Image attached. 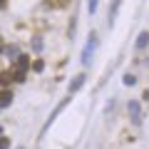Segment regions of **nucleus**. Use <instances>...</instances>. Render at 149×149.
Masks as SVG:
<instances>
[{"mask_svg":"<svg viewBox=\"0 0 149 149\" xmlns=\"http://www.w3.org/2000/svg\"><path fill=\"white\" fill-rule=\"evenodd\" d=\"M3 52H5V55H8V57H10V60H15L17 55H20V52H17V45H8V47L3 50Z\"/></svg>","mask_w":149,"mask_h":149,"instance_id":"obj_9","label":"nucleus"},{"mask_svg":"<svg viewBox=\"0 0 149 149\" xmlns=\"http://www.w3.org/2000/svg\"><path fill=\"white\" fill-rule=\"evenodd\" d=\"M10 82H15V80H13V70H5V72H0V85L8 87Z\"/></svg>","mask_w":149,"mask_h":149,"instance_id":"obj_6","label":"nucleus"},{"mask_svg":"<svg viewBox=\"0 0 149 149\" xmlns=\"http://www.w3.org/2000/svg\"><path fill=\"white\" fill-rule=\"evenodd\" d=\"M0 8H5V0H0Z\"/></svg>","mask_w":149,"mask_h":149,"instance_id":"obj_15","label":"nucleus"},{"mask_svg":"<svg viewBox=\"0 0 149 149\" xmlns=\"http://www.w3.org/2000/svg\"><path fill=\"white\" fill-rule=\"evenodd\" d=\"M87 10H90V13L97 10V0H87Z\"/></svg>","mask_w":149,"mask_h":149,"instance_id":"obj_13","label":"nucleus"},{"mask_svg":"<svg viewBox=\"0 0 149 149\" xmlns=\"http://www.w3.org/2000/svg\"><path fill=\"white\" fill-rule=\"evenodd\" d=\"M95 47H97V32H90V42H87L85 52H82V65H90V60H92V52H95Z\"/></svg>","mask_w":149,"mask_h":149,"instance_id":"obj_2","label":"nucleus"},{"mask_svg":"<svg viewBox=\"0 0 149 149\" xmlns=\"http://www.w3.org/2000/svg\"><path fill=\"white\" fill-rule=\"evenodd\" d=\"M0 149H10V139L0 134Z\"/></svg>","mask_w":149,"mask_h":149,"instance_id":"obj_12","label":"nucleus"},{"mask_svg":"<svg viewBox=\"0 0 149 149\" xmlns=\"http://www.w3.org/2000/svg\"><path fill=\"white\" fill-rule=\"evenodd\" d=\"M119 3H122V0H112V10H109V25H112V22H114V17H117Z\"/></svg>","mask_w":149,"mask_h":149,"instance_id":"obj_8","label":"nucleus"},{"mask_svg":"<svg viewBox=\"0 0 149 149\" xmlns=\"http://www.w3.org/2000/svg\"><path fill=\"white\" fill-rule=\"evenodd\" d=\"M149 45V32H139V37H137V47L142 50V47H147Z\"/></svg>","mask_w":149,"mask_h":149,"instance_id":"obj_7","label":"nucleus"},{"mask_svg":"<svg viewBox=\"0 0 149 149\" xmlns=\"http://www.w3.org/2000/svg\"><path fill=\"white\" fill-rule=\"evenodd\" d=\"M3 50H5V47H3V40H0V52H3Z\"/></svg>","mask_w":149,"mask_h":149,"instance_id":"obj_16","label":"nucleus"},{"mask_svg":"<svg viewBox=\"0 0 149 149\" xmlns=\"http://www.w3.org/2000/svg\"><path fill=\"white\" fill-rule=\"evenodd\" d=\"M85 80H87V74H85V72H80V74H77V77H74L72 82H70V90H67V95H74V92H77L82 85H85Z\"/></svg>","mask_w":149,"mask_h":149,"instance_id":"obj_3","label":"nucleus"},{"mask_svg":"<svg viewBox=\"0 0 149 149\" xmlns=\"http://www.w3.org/2000/svg\"><path fill=\"white\" fill-rule=\"evenodd\" d=\"M142 100H147V102H149V90H147V92L142 95Z\"/></svg>","mask_w":149,"mask_h":149,"instance_id":"obj_14","label":"nucleus"},{"mask_svg":"<svg viewBox=\"0 0 149 149\" xmlns=\"http://www.w3.org/2000/svg\"><path fill=\"white\" fill-rule=\"evenodd\" d=\"M32 70H35V72H42V70H45V62H42V60H35V62H32Z\"/></svg>","mask_w":149,"mask_h":149,"instance_id":"obj_11","label":"nucleus"},{"mask_svg":"<svg viewBox=\"0 0 149 149\" xmlns=\"http://www.w3.org/2000/svg\"><path fill=\"white\" fill-rule=\"evenodd\" d=\"M17 149H22V147H17Z\"/></svg>","mask_w":149,"mask_h":149,"instance_id":"obj_17","label":"nucleus"},{"mask_svg":"<svg viewBox=\"0 0 149 149\" xmlns=\"http://www.w3.org/2000/svg\"><path fill=\"white\" fill-rule=\"evenodd\" d=\"M122 82H124V85H127V87H132L134 82H137V77H134V74H129V72H127V74H124V80H122Z\"/></svg>","mask_w":149,"mask_h":149,"instance_id":"obj_10","label":"nucleus"},{"mask_svg":"<svg viewBox=\"0 0 149 149\" xmlns=\"http://www.w3.org/2000/svg\"><path fill=\"white\" fill-rule=\"evenodd\" d=\"M10 104H13V92L0 90V107H10Z\"/></svg>","mask_w":149,"mask_h":149,"instance_id":"obj_5","label":"nucleus"},{"mask_svg":"<svg viewBox=\"0 0 149 149\" xmlns=\"http://www.w3.org/2000/svg\"><path fill=\"white\" fill-rule=\"evenodd\" d=\"M127 112H129V119H132V124H142V107H139V102L137 100H129V104H127Z\"/></svg>","mask_w":149,"mask_h":149,"instance_id":"obj_1","label":"nucleus"},{"mask_svg":"<svg viewBox=\"0 0 149 149\" xmlns=\"http://www.w3.org/2000/svg\"><path fill=\"white\" fill-rule=\"evenodd\" d=\"M30 67V55H17L13 60V70H27Z\"/></svg>","mask_w":149,"mask_h":149,"instance_id":"obj_4","label":"nucleus"}]
</instances>
